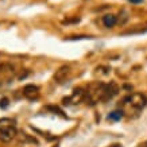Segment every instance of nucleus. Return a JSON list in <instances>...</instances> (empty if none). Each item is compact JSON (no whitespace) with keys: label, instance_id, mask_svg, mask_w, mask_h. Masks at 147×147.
Wrapping results in <instances>:
<instances>
[{"label":"nucleus","instance_id":"f257e3e1","mask_svg":"<svg viewBox=\"0 0 147 147\" xmlns=\"http://www.w3.org/2000/svg\"><path fill=\"white\" fill-rule=\"evenodd\" d=\"M117 86H116L115 82H111V84H97L93 86V90H90L89 97L92 104L97 101H108L111 100L116 93H117Z\"/></svg>","mask_w":147,"mask_h":147},{"label":"nucleus","instance_id":"f03ea898","mask_svg":"<svg viewBox=\"0 0 147 147\" xmlns=\"http://www.w3.org/2000/svg\"><path fill=\"white\" fill-rule=\"evenodd\" d=\"M16 127H15V120L9 117H3L0 119V140L1 142H9L16 136Z\"/></svg>","mask_w":147,"mask_h":147},{"label":"nucleus","instance_id":"7ed1b4c3","mask_svg":"<svg viewBox=\"0 0 147 147\" xmlns=\"http://www.w3.org/2000/svg\"><path fill=\"white\" fill-rule=\"evenodd\" d=\"M123 104L129 105L131 108H134L136 111H140L147 105V97L142 93H132L123 100Z\"/></svg>","mask_w":147,"mask_h":147},{"label":"nucleus","instance_id":"20e7f679","mask_svg":"<svg viewBox=\"0 0 147 147\" xmlns=\"http://www.w3.org/2000/svg\"><path fill=\"white\" fill-rule=\"evenodd\" d=\"M71 74V70L69 66H62L59 67L57 71H55V74H54V80L57 81L58 84H62L65 82L66 80H69V77Z\"/></svg>","mask_w":147,"mask_h":147},{"label":"nucleus","instance_id":"39448f33","mask_svg":"<svg viewBox=\"0 0 147 147\" xmlns=\"http://www.w3.org/2000/svg\"><path fill=\"white\" fill-rule=\"evenodd\" d=\"M23 94L28 100H36V98L39 97V88L36 85L28 84L23 88Z\"/></svg>","mask_w":147,"mask_h":147},{"label":"nucleus","instance_id":"423d86ee","mask_svg":"<svg viewBox=\"0 0 147 147\" xmlns=\"http://www.w3.org/2000/svg\"><path fill=\"white\" fill-rule=\"evenodd\" d=\"M84 97H85V92L81 88H77V89H74V92H73L70 97L63 98V104H77Z\"/></svg>","mask_w":147,"mask_h":147},{"label":"nucleus","instance_id":"0eeeda50","mask_svg":"<svg viewBox=\"0 0 147 147\" xmlns=\"http://www.w3.org/2000/svg\"><path fill=\"white\" fill-rule=\"evenodd\" d=\"M116 22H117V19H116L115 15H105L104 18H102V23H104V26L108 27V28H111V27H113L116 24Z\"/></svg>","mask_w":147,"mask_h":147},{"label":"nucleus","instance_id":"6e6552de","mask_svg":"<svg viewBox=\"0 0 147 147\" xmlns=\"http://www.w3.org/2000/svg\"><path fill=\"white\" fill-rule=\"evenodd\" d=\"M124 116V112L123 111H113L108 115V120H113V121H119Z\"/></svg>","mask_w":147,"mask_h":147},{"label":"nucleus","instance_id":"1a4fd4ad","mask_svg":"<svg viewBox=\"0 0 147 147\" xmlns=\"http://www.w3.org/2000/svg\"><path fill=\"white\" fill-rule=\"evenodd\" d=\"M7 107H8V98H7V97H3L1 100H0V108L5 109Z\"/></svg>","mask_w":147,"mask_h":147},{"label":"nucleus","instance_id":"9d476101","mask_svg":"<svg viewBox=\"0 0 147 147\" xmlns=\"http://www.w3.org/2000/svg\"><path fill=\"white\" fill-rule=\"evenodd\" d=\"M129 3H132V4H139V3H143V0H128Z\"/></svg>","mask_w":147,"mask_h":147},{"label":"nucleus","instance_id":"9b49d317","mask_svg":"<svg viewBox=\"0 0 147 147\" xmlns=\"http://www.w3.org/2000/svg\"><path fill=\"white\" fill-rule=\"evenodd\" d=\"M109 147H121V144H112V146H109Z\"/></svg>","mask_w":147,"mask_h":147},{"label":"nucleus","instance_id":"f8f14e48","mask_svg":"<svg viewBox=\"0 0 147 147\" xmlns=\"http://www.w3.org/2000/svg\"><path fill=\"white\" fill-rule=\"evenodd\" d=\"M0 69H1V65H0Z\"/></svg>","mask_w":147,"mask_h":147}]
</instances>
